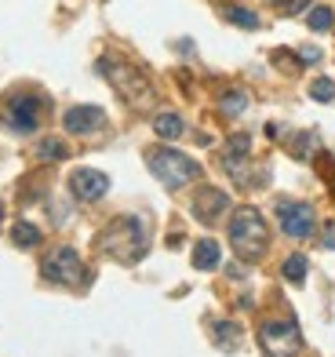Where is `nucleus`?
Masks as SVG:
<instances>
[{
  "mask_svg": "<svg viewBox=\"0 0 335 357\" xmlns=\"http://www.w3.org/2000/svg\"><path fill=\"white\" fill-rule=\"evenodd\" d=\"M277 219H281V230L288 237H295V241H306L313 234V226H317L313 204H306V201H281Z\"/></svg>",
  "mask_w": 335,
  "mask_h": 357,
  "instance_id": "obj_7",
  "label": "nucleus"
},
{
  "mask_svg": "<svg viewBox=\"0 0 335 357\" xmlns=\"http://www.w3.org/2000/svg\"><path fill=\"white\" fill-rule=\"evenodd\" d=\"M106 190H109V178L99 168H77L70 175V193L77 201H99L106 197Z\"/></svg>",
  "mask_w": 335,
  "mask_h": 357,
  "instance_id": "obj_8",
  "label": "nucleus"
},
{
  "mask_svg": "<svg viewBox=\"0 0 335 357\" xmlns=\"http://www.w3.org/2000/svg\"><path fill=\"white\" fill-rule=\"evenodd\" d=\"M306 273H310V263H306V255H288V259H284V278H288L292 284H302V281H306Z\"/></svg>",
  "mask_w": 335,
  "mask_h": 357,
  "instance_id": "obj_19",
  "label": "nucleus"
},
{
  "mask_svg": "<svg viewBox=\"0 0 335 357\" xmlns=\"http://www.w3.org/2000/svg\"><path fill=\"white\" fill-rule=\"evenodd\" d=\"M194 266L204 270V273L222 266V248H219V241H212V237L197 241V245H194Z\"/></svg>",
  "mask_w": 335,
  "mask_h": 357,
  "instance_id": "obj_12",
  "label": "nucleus"
},
{
  "mask_svg": "<svg viewBox=\"0 0 335 357\" xmlns=\"http://www.w3.org/2000/svg\"><path fill=\"white\" fill-rule=\"evenodd\" d=\"M306 8H310V0H281V4H277L281 15H299V11H306Z\"/></svg>",
  "mask_w": 335,
  "mask_h": 357,
  "instance_id": "obj_23",
  "label": "nucleus"
},
{
  "mask_svg": "<svg viewBox=\"0 0 335 357\" xmlns=\"http://www.w3.org/2000/svg\"><path fill=\"white\" fill-rule=\"evenodd\" d=\"M310 99H317V102H332V99H335V80L317 77L313 84H310Z\"/></svg>",
  "mask_w": 335,
  "mask_h": 357,
  "instance_id": "obj_21",
  "label": "nucleus"
},
{
  "mask_svg": "<svg viewBox=\"0 0 335 357\" xmlns=\"http://www.w3.org/2000/svg\"><path fill=\"white\" fill-rule=\"evenodd\" d=\"M222 15H226V22L241 26V29H259V15H255L251 8H226Z\"/></svg>",
  "mask_w": 335,
  "mask_h": 357,
  "instance_id": "obj_20",
  "label": "nucleus"
},
{
  "mask_svg": "<svg viewBox=\"0 0 335 357\" xmlns=\"http://www.w3.org/2000/svg\"><path fill=\"white\" fill-rule=\"evenodd\" d=\"M299 62H302V66H317V62H321V52H317V47H302Z\"/></svg>",
  "mask_w": 335,
  "mask_h": 357,
  "instance_id": "obj_25",
  "label": "nucleus"
},
{
  "mask_svg": "<svg viewBox=\"0 0 335 357\" xmlns=\"http://www.w3.org/2000/svg\"><path fill=\"white\" fill-rule=\"evenodd\" d=\"M8 124L15 132H33L40 124V99H33V95H15L8 102Z\"/></svg>",
  "mask_w": 335,
  "mask_h": 357,
  "instance_id": "obj_9",
  "label": "nucleus"
},
{
  "mask_svg": "<svg viewBox=\"0 0 335 357\" xmlns=\"http://www.w3.org/2000/svg\"><path fill=\"white\" fill-rule=\"evenodd\" d=\"M153 132L157 135H161V139H179L182 135V117H179V113H175V109H164V113H157V117H153Z\"/></svg>",
  "mask_w": 335,
  "mask_h": 357,
  "instance_id": "obj_13",
  "label": "nucleus"
},
{
  "mask_svg": "<svg viewBox=\"0 0 335 357\" xmlns=\"http://www.w3.org/2000/svg\"><path fill=\"white\" fill-rule=\"evenodd\" d=\"M230 245L233 252L244 259V263H259L266 255L270 245V230H266V219L255 204H241L230 219Z\"/></svg>",
  "mask_w": 335,
  "mask_h": 357,
  "instance_id": "obj_2",
  "label": "nucleus"
},
{
  "mask_svg": "<svg viewBox=\"0 0 335 357\" xmlns=\"http://www.w3.org/2000/svg\"><path fill=\"white\" fill-rule=\"evenodd\" d=\"M295 142H299V146H292L295 157H310V153H313V135H299Z\"/></svg>",
  "mask_w": 335,
  "mask_h": 357,
  "instance_id": "obj_24",
  "label": "nucleus"
},
{
  "mask_svg": "<svg viewBox=\"0 0 335 357\" xmlns=\"http://www.w3.org/2000/svg\"><path fill=\"white\" fill-rule=\"evenodd\" d=\"M99 73H102L132 106H146V102L153 99V88H150L146 73L135 70V66H127V62H120V59H99Z\"/></svg>",
  "mask_w": 335,
  "mask_h": 357,
  "instance_id": "obj_4",
  "label": "nucleus"
},
{
  "mask_svg": "<svg viewBox=\"0 0 335 357\" xmlns=\"http://www.w3.org/2000/svg\"><path fill=\"white\" fill-rule=\"evenodd\" d=\"M11 241L19 248H37L40 245V226H33V222H15V230H11Z\"/></svg>",
  "mask_w": 335,
  "mask_h": 357,
  "instance_id": "obj_15",
  "label": "nucleus"
},
{
  "mask_svg": "<svg viewBox=\"0 0 335 357\" xmlns=\"http://www.w3.org/2000/svg\"><path fill=\"white\" fill-rule=\"evenodd\" d=\"M106 124V113L99 106H73L62 113V128H66L70 135H88V132H99Z\"/></svg>",
  "mask_w": 335,
  "mask_h": 357,
  "instance_id": "obj_10",
  "label": "nucleus"
},
{
  "mask_svg": "<svg viewBox=\"0 0 335 357\" xmlns=\"http://www.w3.org/2000/svg\"><path fill=\"white\" fill-rule=\"evenodd\" d=\"M66 142L59 139H40L37 142V160H44V165H55V160H66Z\"/></svg>",
  "mask_w": 335,
  "mask_h": 357,
  "instance_id": "obj_17",
  "label": "nucleus"
},
{
  "mask_svg": "<svg viewBox=\"0 0 335 357\" xmlns=\"http://www.w3.org/2000/svg\"><path fill=\"white\" fill-rule=\"evenodd\" d=\"M244 109H248V91L226 88V91L219 95V113H226V117H241Z\"/></svg>",
  "mask_w": 335,
  "mask_h": 357,
  "instance_id": "obj_14",
  "label": "nucleus"
},
{
  "mask_svg": "<svg viewBox=\"0 0 335 357\" xmlns=\"http://www.w3.org/2000/svg\"><path fill=\"white\" fill-rule=\"evenodd\" d=\"M248 150H251V139L248 135H233L230 139V157H248Z\"/></svg>",
  "mask_w": 335,
  "mask_h": 357,
  "instance_id": "obj_22",
  "label": "nucleus"
},
{
  "mask_svg": "<svg viewBox=\"0 0 335 357\" xmlns=\"http://www.w3.org/2000/svg\"><path fill=\"white\" fill-rule=\"evenodd\" d=\"M146 248H150V234H146V222L139 215H117L99 237V252L117 259L124 266H135L146 255Z\"/></svg>",
  "mask_w": 335,
  "mask_h": 357,
  "instance_id": "obj_1",
  "label": "nucleus"
},
{
  "mask_svg": "<svg viewBox=\"0 0 335 357\" xmlns=\"http://www.w3.org/2000/svg\"><path fill=\"white\" fill-rule=\"evenodd\" d=\"M306 26L313 29V33H328V29L335 26V11H332V8H325V4L310 8V15H306Z\"/></svg>",
  "mask_w": 335,
  "mask_h": 357,
  "instance_id": "obj_18",
  "label": "nucleus"
},
{
  "mask_svg": "<svg viewBox=\"0 0 335 357\" xmlns=\"http://www.w3.org/2000/svg\"><path fill=\"white\" fill-rule=\"evenodd\" d=\"M40 273H44L47 281L70 284V288H77V284H84V281H88L84 259L77 255L70 245H62V248H55L52 255H47V259H44V266H40Z\"/></svg>",
  "mask_w": 335,
  "mask_h": 357,
  "instance_id": "obj_6",
  "label": "nucleus"
},
{
  "mask_svg": "<svg viewBox=\"0 0 335 357\" xmlns=\"http://www.w3.org/2000/svg\"><path fill=\"white\" fill-rule=\"evenodd\" d=\"M215 343L222 347V350H237V343H241V328H237L233 321H215Z\"/></svg>",
  "mask_w": 335,
  "mask_h": 357,
  "instance_id": "obj_16",
  "label": "nucleus"
},
{
  "mask_svg": "<svg viewBox=\"0 0 335 357\" xmlns=\"http://www.w3.org/2000/svg\"><path fill=\"white\" fill-rule=\"evenodd\" d=\"M259 347L266 357H295L302 350V332L295 321H263Z\"/></svg>",
  "mask_w": 335,
  "mask_h": 357,
  "instance_id": "obj_5",
  "label": "nucleus"
},
{
  "mask_svg": "<svg viewBox=\"0 0 335 357\" xmlns=\"http://www.w3.org/2000/svg\"><path fill=\"white\" fill-rule=\"evenodd\" d=\"M230 208V197L222 190H215V186H204L197 197H194V219H201L204 226H212L222 212Z\"/></svg>",
  "mask_w": 335,
  "mask_h": 357,
  "instance_id": "obj_11",
  "label": "nucleus"
},
{
  "mask_svg": "<svg viewBox=\"0 0 335 357\" xmlns=\"http://www.w3.org/2000/svg\"><path fill=\"white\" fill-rule=\"evenodd\" d=\"M0 222H4V204H0Z\"/></svg>",
  "mask_w": 335,
  "mask_h": 357,
  "instance_id": "obj_27",
  "label": "nucleus"
},
{
  "mask_svg": "<svg viewBox=\"0 0 335 357\" xmlns=\"http://www.w3.org/2000/svg\"><path fill=\"white\" fill-rule=\"evenodd\" d=\"M146 165L153 172V178L161 183L164 190H182L186 183H194V178L201 175V165L194 157H186L179 150H168V146H161V150H153L146 157Z\"/></svg>",
  "mask_w": 335,
  "mask_h": 357,
  "instance_id": "obj_3",
  "label": "nucleus"
},
{
  "mask_svg": "<svg viewBox=\"0 0 335 357\" xmlns=\"http://www.w3.org/2000/svg\"><path fill=\"white\" fill-rule=\"evenodd\" d=\"M321 241H325V248H335V222L325 226V237H321Z\"/></svg>",
  "mask_w": 335,
  "mask_h": 357,
  "instance_id": "obj_26",
  "label": "nucleus"
}]
</instances>
